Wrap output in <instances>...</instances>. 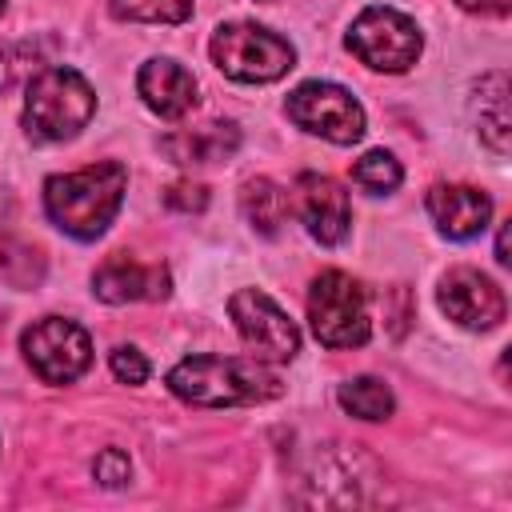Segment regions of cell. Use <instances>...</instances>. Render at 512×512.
Returning <instances> with one entry per match:
<instances>
[{
	"mask_svg": "<svg viewBox=\"0 0 512 512\" xmlns=\"http://www.w3.org/2000/svg\"><path fill=\"white\" fill-rule=\"evenodd\" d=\"M124 188H128L124 164L100 160L80 172L48 176L44 180V212L60 232H68L76 240H96L120 212Z\"/></svg>",
	"mask_w": 512,
	"mask_h": 512,
	"instance_id": "6da1fadb",
	"label": "cell"
},
{
	"mask_svg": "<svg viewBox=\"0 0 512 512\" xmlns=\"http://www.w3.org/2000/svg\"><path fill=\"white\" fill-rule=\"evenodd\" d=\"M168 388L200 408H236L280 396V376L256 356H188L168 372Z\"/></svg>",
	"mask_w": 512,
	"mask_h": 512,
	"instance_id": "7a4b0ae2",
	"label": "cell"
},
{
	"mask_svg": "<svg viewBox=\"0 0 512 512\" xmlns=\"http://www.w3.org/2000/svg\"><path fill=\"white\" fill-rule=\"evenodd\" d=\"M96 112V92L76 68H44L24 96V132L32 140H72Z\"/></svg>",
	"mask_w": 512,
	"mask_h": 512,
	"instance_id": "3957f363",
	"label": "cell"
},
{
	"mask_svg": "<svg viewBox=\"0 0 512 512\" xmlns=\"http://www.w3.org/2000/svg\"><path fill=\"white\" fill-rule=\"evenodd\" d=\"M208 48H212L216 68L240 84H272L296 64V48L284 36H276L264 24H248V20L220 24Z\"/></svg>",
	"mask_w": 512,
	"mask_h": 512,
	"instance_id": "277c9868",
	"label": "cell"
},
{
	"mask_svg": "<svg viewBox=\"0 0 512 512\" xmlns=\"http://www.w3.org/2000/svg\"><path fill=\"white\" fill-rule=\"evenodd\" d=\"M308 324L324 348H360L372 336L368 292L348 272H320L308 288Z\"/></svg>",
	"mask_w": 512,
	"mask_h": 512,
	"instance_id": "5b68a950",
	"label": "cell"
},
{
	"mask_svg": "<svg viewBox=\"0 0 512 512\" xmlns=\"http://www.w3.org/2000/svg\"><path fill=\"white\" fill-rule=\"evenodd\" d=\"M348 48L360 64L376 72H408L424 48V36L412 16L388 4H368L348 28Z\"/></svg>",
	"mask_w": 512,
	"mask_h": 512,
	"instance_id": "8992f818",
	"label": "cell"
},
{
	"mask_svg": "<svg viewBox=\"0 0 512 512\" xmlns=\"http://www.w3.org/2000/svg\"><path fill=\"white\" fill-rule=\"evenodd\" d=\"M284 112L296 128L312 132V136H324L332 144H356L364 136V108L360 100L332 84V80H304L288 92L284 100Z\"/></svg>",
	"mask_w": 512,
	"mask_h": 512,
	"instance_id": "52a82bcc",
	"label": "cell"
},
{
	"mask_svg": "<svg viewBox=\"0 0 512 512\" xmlns=\"http://www.w3.org/2000/svg\"><path fill=\"white\" fill-rule=\"evenodd\" d=\"M20 348H24L28 368L44 384H72L92 364V340H88V332L76 320H64V316H44L32 328H24Z\"/></svg>",
	"mask_w": 512,
	"mask_h": 512,
	"instance_id": "ba28073f",
	"label": "cell"
},
{
	"mask_svg": "<svg viewBox=\"0 0 512 512\" xmlns=\"http://www.w3.org/2000/svg\"><path fill=\"white\" fill-rule=\"evenodd\" d=\"M228 316L240 332V340L252 348L256 360L264 364H284L300 352V332L288 320V312L260 288H240L228 300Z\"/></svg>",
	"mask_w": 512,
	"mask_h": 512,
	"instance_id": "9c48e42d",
	"label": "cell"
},
{
	"mask_svg": "<svg viewBox=\"0 0 512 512\" xmlns=\"http://www.w3.org/2000/svg\"><path fill=\"white\" fill-rule=\"evenodd\" d=\"M440 312L468 332H488L504 320V292L476 268H452L440 280Z\"/></svg>",
	"mask_w": 512,
	"mask_h": 512,
	"instance_id": "30bf717a",
	"label": "cell"
},
{
	"mask_svg": "<svg viewBox=\"0 0 512 512\" xmlns=\"http://www.w3.org/2000/svg\"><path fill=\"white\" fill-rule=\"evenodd\" d=\"M296 208H300V220H304L308 236L320 240V244H340L348 236V228H352L348 192L332 176L304 172L296 180Z\"/></svg>",
	"mask_w": 512,
	"mask_h": 512,
	"instance_id": "8fae6325",
	"label": "cell"
},
{
	"mask_svg": "<svg viewBox=\"0 0 512 512\" xmlns=\"http://www.w3.org/2000/svg\"><path fill=\"white\" fill-rule=\"evenodd\" d=\"M172 288V276L164 264H144L132 256H108L92 272V292L108 304H132V300H164Z\"/></svg>",
	"mask_w": 512,
	"mask_h": 512,
	"instance_id": "7c38bea8",
	"label": "cell"
},
{
	"mask_svg": "<svg viewBox=\"0 0 512 512\" xmlns=\"http://www.w3.org/2000/svg\"><path fill=\"white\" fill-rule=\"evenodd\" d=\"M428 216L448 240H472L488 228L492 220V200L488 192L472 184H432L428 188Z\"/></svg>",
	"mask_w": 512,
	"mask_h": 512,
	"instance_id": "4fadbf2b",
	"label": "cell"
},
{
	"mask_svg": "<svg viewBox=\"0 0 512 512\" xmlns=\"http://www.w3.org/2000/svg\"><path fill=\"white\" fill-rule=\"evenodd\" d=\"M136 92H140V100H144L156 116L180 120V116H188L192 104H196V76H192L184 64H176L172 56H152V60H144L140 72H136Z\"/></svg>",
	"mask_w": 512,
	"mask_h": 512,
	"instance_id": "5bb4252c",
	"label": "cell"
},
{
	"mask_svg": "<svg viewBox=\"0 0 512 512\" xmlns=\"http://www.w3.org/2000/svg\"><path fill=\"white\" fill-rule=\"evenodd\" d=\"M160 148H164L176 164H192V168H200V164L228 160V156L240 148V132H236V124H228V120H212V124H200V128L164 136Z\"/></svg>",
	"mask_w": 512,
	"mask_h": 512,
	"instance_id": "9a60e30c",
	"label": "cell"
},
{
	"mask_svg": "<svg viewBox=\"0 0 512 512\" xmlns=\"http://www.w3.org/2000/svg\"><path fill=\"white\" fill-rule=\"evenodd\" d=\"M472 116L480 128V140L504 156L508 152V132H512V116H508V72H488L480 76V84L472 88Z\"/></svg>",
	"mask_w": 512,
	"mask_h": 512,
	"instance_id": "2e32d148",
	"label": "cell"
},
{
	"mask_svg": "<svg viewBox=\"0 0 512 512\" xmlns=\"http://www.w3.org/2000/svg\"><path fill=\"white\" fill-rule=\"evenodd\" d=\"M240 212H244V220H248L260 236H276L280 224H284L288 212H292V196H288L276 180L256 176V180H248V184L240 188Z\"/></svg>",
	"mask_w": 512,
	"mask_h": 512,
	"instance_id": "e0dca14e",
	"label": "cell"
},
{
	"mask_svg": "<svg viewBox=\"0 0 512 512\" xmlns=\"http://www.w3.org/2000/svg\"><path fill=\"white\" fill-rule=\"evenodd\" d=\"M336 400L356 420H388L392 416V404H396L392 400V388L384 380H376V376H352V380H344L340 392H336Z\"/></svg>",
	"mask_w": 512,
	"mask_h": 512,
	"instance_id": "ac0fdd59",
	"label": "cell"
},
{
	"mask_svg": "<svg viewBox=\"0 0 512 512\" xmlns=\"http://www.w3.org/2000/svg\"><path fill=\"white\" fill-rule=\"evenodd\" d=\"M0 276L12 288H36L44 280V252L20 236H0Z\"/></svg>",
	"mask_w": 512,
	"mask_h": 512,
	"instance_id": "d6986e66",
	"label": "cell"
},
{
	"mask_svg": "<svg viewBox=\"0 0 512 512\" xmlns=\"http://www.w3.org/2000/svg\"><path fill=\"white\" fill-rule=\"evenodd\" d=\"M352 180H356L364 192L384 196V192H396V188H400L404 168H400V160H396L392 152L372 148V152H364V156L352 164Z\"/></svg>",
	"mask_w": 512,
	"mask_h": 512,
	"instance_id": "ffe728a7",
	"label": "cell"
},
{
	"mask_svg": "<svg viewBox=\"0 0 512 512\" xmlns=\"http://www.w3.org/2000/svg\"><path fill=\"white\" fill-rule=\"evenodd\" d=\"M196 0H112L116 20H136V24H180L192 16Z\"/></svg>",
	"mask_w": 512,
	"mask_h": 512,
	"instance_id": "44dd1931",
	"label": "cell"
},
{
	"mask_svg": "<svg viewBox=\"0 0 512 512\" xmlns=\"http://www.w3.org/2000/svg\"><path fill=\"white\" fill-rule=\"evenodd\" d=\"M112 372H116L120 384H144L148 380V360H144L140 348L120 344V348H112Z\"/></svg>",
	"mask_w": 512,
	"mask_h": 512,
	"instance_id": "7402d4cb",
	"label": "cell"
},
{
	"mask_svg": "<svg viewBox=\"0 0 512 512\" xmlns=\"http://www.w3.org/2000/svg\"><path fill=\"white\" fill-rule=\"evenodd\" d=\"M128 472H132V464H128V456H124L120 448H104V452L92 460V476H96L104 488L128 484Z\"/></svg>",
	"mask_w": 512,
	"mask_h": 512,
	"instance_id": "603a6c76",
	"label": "cell"
},
{
	"mask_svg": "<svg viewBox=\"0 0 512 512\" xmlns=\"http://www.w3.org/2000/svg\"><path fill=\"white\" fill-rule=\"evenodd\" d=\"M36 52L28 44H0V88H12L28 68H32Z\"/></svg>",
	"mask_w": 512,
	"mask_h": 512,
	"instance_id": "cb8c5ba5",
	"label": "cell"
},
{
	"mask_svg": "<svg viewBox=\"0 0 512 512\" xmlns=\"http://www.w3.org/2000/svg\"><path fill=\"white\" fill-rule=\"evenodd\" d=\"M164 200H168V208L200 212V208L208 204V192H204V184H188V180H180V184H172V188L164 192Z\"/></svg>",
	"mask_w": 512,
	"mask_h": 512,
	"instance_id": "d4e9b609",
	"label": "cell"
},
{
	"mask_svg": "<svg viewBox=\"0 0 512 512\" xmlns=\"http://www.w3.org/2000/svg\"><path fill=\"white\" fill-rule=\"evenodd\" d=\"M464 12H476V16H508L512 0H456Z\"/></svg>",
	"mask_w": 512,
	"mask_h": 512,
	"instance_id": "484cf974",
	"label": "cell"
},
{
	"mask_svg": "<svg viewBox=\"0 0 512 512\" xmlns=\"http://www.w3.org/2000/svg\"><path fill=\"white\" fill-rule=\"evenodd\" d=\"M496 260H500V264L512 260V256H508V228H500V236H496Z\"/></svg>",
	"mask_w": 512,
	"mask_h": 512,
	"instance_id": "4316f807",
	"label": "cell"
},
{
	"mask_svg": "<svg viewBox=\"0 0 512 512\" xmlns=\"http://www.w3.org/2000/svg\"><path fill=\"white\" fill-rule=\"evenodd\" d=\"M0 12H4V0H0Z\"/></svg>",
	"mask_w": 512,
	"mask_h": 512,
	"instance_id": "83f0119b",
	"label": "cell"
}]
</instances>
